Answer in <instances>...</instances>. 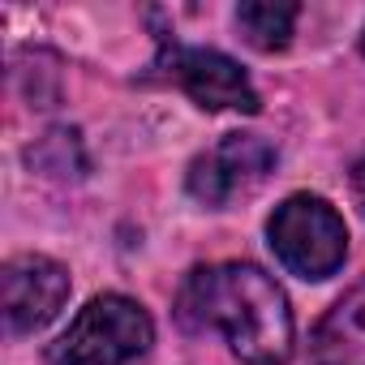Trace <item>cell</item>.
Masks as SVG:
<instances>
[{
  "instance_id": "1",
  "label": "cell",
  "mask_w": 365,
  "mask_h": 365,
  "mask_svg": "<svg viewBox=\"0 0 365 365\" xmlns=\"http://www.w3.org/2000/svg\"><path fill=\"white\" fill-rule=\"evenodd\" d=\"M190 331H220L250 365H284L297 344V322L284 288L254 262L198 267L176 301Z\"/></svg>"
},
{
  "instance_id": "2",
  "label": "cell",
  "mask_w": 365,
  "mask_h": 365,
  "mask_svg": "<svg viewBox=\"0 0 365 365\" xmlns=\"http://www.w3.org/2000/svg\"><path fill=\"white\" fill-rule=\"evenodd\" d=\"M155 344V322L150 314L120 297L103 292L78 309L69 331L52 344V365H129Z\"/></svg>"
},
{
  "instance_id": "3",
  "label": "cell",
  "mask_w": 365,
  "mask_h": 365,
  "mask_svg": "<svg viewBox=\"0 0 365 365\" xmlns=\"http://www.w3.org/2000/svg\"><path fill=\"white\" fill-rule=\"evenodd\" d=\"M275 258L301 279H327L348 258V228L339 211L318 194H292L275 207L267 224Z\"/></svg>"
},
{
  "instance_id": "4",
  "label": "cell",
  "mask_w": 365,
  "mask_h": 365,
  "mask_svg": "<svg viewBox=\"0 0 365 365\" xmlns=\"http://www.w3.org/2000/svg\"><path fill=\"white\" fill-rule=\"evenodd\" d=\"M275 168V146L258 133H232L215 150L190 163V194L207 207H228L232 198L254 194Z\"/></svg>"
},
{
  "instance_id": "5",
  "label": "cell",
  "mask_w": 365,
  "mask_h": 365,
  "mask_svg": "<svg viewBox=\"0 0 365 365\" xmlns=\"http://www.w3.org/2000/svg\"><path fill=\"white\" fill-rule=\"evenodd\" d=\"M65 301H69V271L43 254L9 258L0 271V309H5V327L14 335L48 327Z\"/></svg>"
},
{
  "instance_id": "6",
  "label": "cell",
  "mask_w": 365,
  "mask_h": 365,
  "mask_svg": "<svg viewBox=\"0 0 365 365\" xmlns=\"http://www.w3.org/2000/svg\"><path fill=\"white\" fill-rule=\"evenodd\" d=\"M168 73L172 82L185 91L198 108L207 112H258V91L245 78V69L211 48H172L168 56Z\"/></svg>"
},
{
  "instance_id": "7",
  "label": "cell",
  "mask_w": 365,
  "mask_h": 365,
  "mask_svg": "<svg viewBox=\"0 0 365 365\" xmlns=\"http://www.w3.org/2000/svg\"><path fill=\"white\" fill-rule=\"evenodd\" d=\"M314 365H365V279L352 284L314 327Z\"/></svg>"
},
{
  "instance_id": "8",
  "label": "cell",
  "mask_w": 365,
  "mask_h": 365,
  "mask_svg": "<svg viewBox=\"0 0 365 365\" xmlns=\"http://www.w3.org/2000/svg\"><path fill=\"white\" fill-rule=\"evenodd\" d=\"M297 5H279V0H250V5L237 9V26L245 35L250 48L258 52H284L297 26Z\"/></svg>"
},
{
  "instance_id": "9",
  "label": "cell",
  "mask_w": 365,
  "mask_h": 365,
  "mask_svg": "<svg viewBox=\"0 0 365 365\" xmlns=\"http://www.w3.org/2000/svg\"><path fill=\"white\" fill-rule=\"evenodd\" d=\"M352 198H356V207H361V215H365V159L352 168Z\"/></svg>"
},
{
  "instance_id": "10",
  "label": "cell",
  "mask_w": 365,
  "mask_h": 365,
  "mask_svg": "<svg viewBox=\"0 0 365 365\" xmlns=\"http://www.w3.org/2000/svg\"><path fill=\"white\" fill-rule=\"evenodd\" d=\"M361 52H365V35H361Z\"/></svg>"
}]
</instances>
